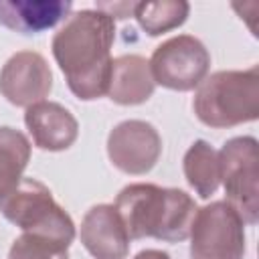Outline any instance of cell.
Returning <instances> with one entry per match:
<instances>
[{"instance_id":"obj_10","label":"cell","mask_w":259,"mask_h":259,"mask_svg":"<svg viewBox=\"0 0 259 259\" xmlns=\"http://www.w3.org/2000/svg\"><path fill=\"white\" fill-rule=\"evenodd\" d=\"M79 239L93 259H125L130 237L113 204L91 206L79 229Z\"/></svg>"},{"instance_id":"obj_3","label":"cell","mask_w":259,"mask_h":259,"mask_svg":"<svg viewBox=\"0 0 259 259\" xmlns=\"http://www.w3.org/2000/svg\"><path fill=\"white\" fill-rule=\"evenodd\" d=\"M192 109L214 130L255 121L259 117V67L245 71H217L196 87Z\"/></svg>"},{"instance_id":"obj_7","label":"cell","mask_w":259,"mask_h":259,"mask_svg":"<svg viewBox=\"0 0 259 259\" xmlns=\"http://www.w3.org/2000/svg\"><path fill=\"white\" fill-rule=\"evenodd\" d=\"M156 85L172 91H192L210 69V53L192 34H178L158 45L150 57Z\"/></svg>"},{"instance_id":"obj_17","label":"cell","mask_w":259,"mask_h":259,"mask_svg":"<svg viewBox=\"0 0 259 259\" xmlns=\"http://www.w3.org/2000/svg\"><path fill=\"white\" fill-rule=\"evenodd\" d=\"M8 259H69V247L30 233H22L10 245Z\"/></svg>"},{"instance_id":"obj_9","label":"cell","mask_w":259,"mask_h":259,"mask_svg":"<svg viewBox=\"0 0 259 259\" xmlns=\"http://www.w3.org/2000/svg\"><path fill=\"white\" fill-rule=\"evenodd\" d=\"M53 89V73L47 59L36 51L14 53L0 71V93L16 107H30Z\"/></svg>"},{"instance_id":"obj_15","label":"cell","mask_w":259,"mask_h":259,"mask_svg":"<svg viewBox=\"0 0 259 259\" xmlns=\"http://www.w3.org/2000/svg\"><path fill=\"white\" fill-rule=\"evenodd\" d=\"M30 160V142L28 138L8 125L0 127V200L8 196L26 170Z\"/></svg>"},{"instance_id":"obj_18","label":"cell","mask_w":259,"mask_h":259,"mask_svg":"<svg viewBox=\"0 0 259 259\" xmlns=\"http://www.w3.org/2000/svg\"><path fill=\"white\" fill-rule=\"evenodd\" d=\"M134 259H170V255L162 249H144Z\"/></svg>"},{"instance_id":"obj_14","label":"cell","mask_w":259,"mask_h":259,"mask_svg":"<svg viewBox=\"0 0 259 259\" xmlns=\"http://www.w3.org/2000/svg\"><path fill=\"white\" fill-rule=\"evenodd\" d=\"M184 178L200 198H210L221 186L219 154L206 140H196L182 158Z\"/></svg>"},{"instance_id":"obj_4","label":"cell","mask_w":259,"mask_h":259,"mask_svg":"<svg viewBox=\"0 0 259 259\" xmlns=\"http://www.w3.org/2000/svg\"><path fill=\"white\" fill-rule=\"evenodd\" d=\"M0 212L22 233L53 239L65 247L75 241V223L69 212L53 198L49 186L36 178H24L0 200Z\"/></svg>"},{"instance_id":"obj_11","label":"cell","mask_w":259,"mask_h":259,"mask_svg":"<svg viewBox=\"0 0 259 259\" xmlns=\"http://www.w3.org/2000/svg\"><path fill=\"white\" fill-rule=\"evenodd\" d=\"M24 125L34 146L47 152H63L71 148L79 136L75 115L57 101H38L26 107Z\"/></svg>"},{"instance_id":"obj_2","label":"cell","mask_w":259,"mask_h":259,"mask_svg":"<svg viewBox=\"0 0 259 259\" xmlns=\"http://www.w3.org/2000/svg\"><path fill=\"white\" fill-rule=\"evenodd\" d=\"M113 206L130 241L146 237L166 243L184 241L196 214V202L188 192L148 182L123 186Z\"/></svg>"},{"instance_id":"obj_1","label":"cell","mask_w":259,"mask_h":259,"mask_svg":"<svg viewBox=\"0 0 259 259\" xmlns=\"http://www.w3.org/2000/svg\"><path fill=\"white\" fill-rule=\"evenodd\" d=\"M113 40L115 20L97 8L71 12L55 32L53 57L77 99L93 101L107 93Z\"/></svg>"},{"instance_id":"obj_12","label":"cell","mask_w":259,"mask_h":259,"mask_svg":"<svg viewBox=\"0 0 259 259\" xmlns=\"http://www.w3.org/2000/svg\"><path fill=\"white\" fill-rule=\"evenodd\" d=\"M69 0H0V24L20 32L38 34L71 14Z\"/></svg>"},{"instance_id":"obj_16","label":"cell","mask_w":259,"mask_h":259,"mask_svg":"<svg viewBox=\"0 0 259 259\" xmlns=\"http://www.w3.org/2000/svg\"><path fill=\"white\" fill-rule=\"evenodd\" d=\"M190 4L186 0H162V2H136L134 18L148 36H158L162 32L182 26L188 18Z\"/></svg>"},{"instance_id":"obj_5","label":"cell","mask_w":259,"mask_h":259,"mask_svg":"<svg viewBox=\"0 0 259 259\" xmlns=\"http://www.w3.org/2000/svg\"><path fill=\"white\" fill-rule=\"evenodd\" d=\"M219 154L221 182L227 202L247 225L259 221V152L253 136H237L223 144Z\"/></svg>"},{"instance_id":"obj_6","label":"cell","mask_w":259,"mask_h":259,"mask_svg":"<svg viewBox=\"0 0 259 259\" xmlns=\"http://www.w3.org/2000/svg\"><path fill=\"white\" fill-rule=\"evenodd\" d=\"M190 259H243L245 223L227 200L196 208L190 225Z\"/></svg>"},{"instance_id":"obj_13","label":"cell","mask_w":259,"mask_h":259,"mask_svg":"<svg viewBox=\"0 0 259 259\" xmlns=\"http://www.w3.org/2000/svg\"><path fill=\"white\" fill-rule=\"evenodd\" d=\"M156 89L150 63L140 55H121L111 63L107 97L117 105H140Z\"/></svg>"},{"instance_id":"obj_8","label":"cell","mask_w":259,"mask_h":259,"mask_svg":"<svg viewBox=\"0 0 259 259\" xmlns=\"http://www.w3.org/2000/svg\"><path fill=\"white\" fill-rule=\"evenodd\" d=\"M162 154L158 130L144 119L119 121L107 136L109 162L123 174L140 176L150 172Z\"/></svg>"}]
</instances>
